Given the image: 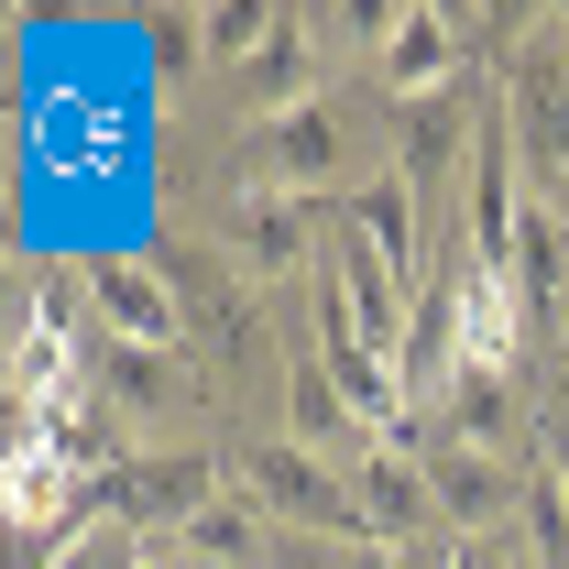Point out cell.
Segmentation results:
<instances>
[{"instance_id":"obj_3","label":"cell","mask_w":569,"mask_h":569,"mask_svg":"<svg viewBox=\"0 0 569 569\" xmlns=\"http://www.w3.org/2000/svg\"><path fill=\"white\" fill-rule=\"evenodd\" d=\"M230 482L274 515L284 537H340V548H361L372 526H361V493H351V471H329L318 449H296V438H263V449H241L230 460ZM383 548V537H372Z\"/></svg>"},{"instance_id":"obj_21","label":"cell","mask_w":569,"mask_h":569,"mask_svg":"<svg viewBox=\"0 0 569 569\" xmlns=\"http://www.w3.org/2000/svg\"><path fill=\"white\" fill-rule=\"evenodd\" d=\"M460 569H515V548L503 537H460Z\"/></svg>"},{"instance_id":"obj_12","label":"cell","mask_w":569,"mask_h":569,"mask_svg":"<svg viewBox=\"0 0 569 569\" xmlns=\"http://www.w3.org/2000/svg\"><path fill=\"white\" fill-rule=\"evenodd\" d=\"M569 198H526V230H515V263H503V284H515V307H526V329H559L569 307Z\"/></svg>"},{"instance_id":"obj_2","label":"cell","mask_w":569,"mask_h":569,"mask_svg":"<svg viewBox=\"0 0 569 569\" xmlns=\"http://www.w3.org/2000/svg\"><path fill=\"white\" fill-rule=\"evenodd\" d=\"M503 132L526 153V187L537 198H569V33H526L515 56H503V88H493Z\"/></svg>"},{"instance_id":"obj_7","label":"cell","mask_w":569,"mask_h":569,"mask_svg":"<svg viewBox=\"0 0 569 569\" xmlns=\"http://www.w3.org/2000/svg\"><path fill=\"white\" fill-rule=\"evenodd\" d=\"M383 110H406V99H438V88H460L471 77V33H460V11H406L395 22V44H383Z\"/></svg>"},{"instance_id":"obj_15","label":"cell","mask_w":569,"mask_h":569,"mask_svg":"<svg viewBox=\"0 0 569 569\" xmlns=\"http://www.w3.org/2000/svg\"><path fill=\"white\" fill-rule=\"evenodd\" d=\"M351 427H361V417H351V395H340L318 361H307V372H284V438H296V449H318V460H329Z\"/></svg>"},{"instance_id":"obj_4","label":"cell","mask_w":569,"mask_h":569,"mask_svg":"<svg viewBox=\"0 0 569 569\" xmlns=\"http://www.w3.org/2000/svg\"><path fill=\"white\" fill-rule=\"evenodd\" d=\"M329 209L318 198H274V187H230L219 198V263L241 284H307L329 252H318Z\"/></svg>"},{"instance_id":"obj_18","label":"cell","mask_w":569,"mask_h":569,"mask_svg":"<svg viewBox=\"0 0 569 569\" xmlns=\"http://www.w3.org/2000/svg\"><path fill=\"white\" fill-rule=\"evenodd\" d=\"M110 395H121V417H153L176 383H164V351H110Z\"/></svg>"},{"instance_id":"obj_11","label":"cell","mask_w":569,"mask_h":569,"mask_svg":"<svg viewBox=\"0 0 569 569\" xmlns=\"http://www.w3.org/2000/svg\"><path fill=\"white\" fill-rule=\"evenodd\" d=\"M99 318H110V329H121V351H187V329H198V318H187V307H176V274H164V263H110V274H99Z\"/></svg>"},{"instance_id":"obj_1","label":"cell","mask_w":569,"mask_h":569,"mask_svg":"<svg viewBox=\"0 0 569 569\" xmlns=\"http://www.w3.org/2000/svg\"><path fill=\"white\" fill-rule=\"evenodd\" d=\"M361 176H383V164H361V121L340 110V99H307V110L241 132V187H274V198H351Z\"/></svg>"},{"instance_id":"obj_13","label":"cell","mask_w":569,"mask_h":569,"mask_svg":"<svg viewBox=\"0 0 569 569\" xmlns=\"http://www.w3.org/2000/svg\"><path fill=\"white\" fill-rule=\"evenodd\" d=\"M318 209L340 219V230H351L361 252H383V263H395V274L417 284V187H406V176H395V164H383V176H361L351 198H318Z\"/></svg>"},{"instance_id":"obj_16","label":"cell","mask_w":569,"mask_h":569,"mask_svg":"<svg viewBox=\"0 0 569 569\" xmlns=\"http://www.w3.org/2000/svg\"><path fill=\"white\" fill-rule=\"evenodd\" d=\"M274 22H284V11H263V0H219L198 33H209V56H230V67H241V56H263V44H274Z\"/></svg>"},{"instance_id":"obj_8","label":"cell","mask_w":569,"mask_h":569,"mask_svg":"<svg viewBox=\"0 0 569 569\" xmlns=\"http://www.w3.org/2000/svg\"><path fill=\"white\" fill-rule=\"evenodd\" d=\"M351 493H361V526H372L383 548H427V537H438V493H427L417 449H361Z\"/></svg>"},{"instance_id":"obj_17","label":"cell","mask_w":569,"mask_h":569,"mask_svg":"<svg viewBox=\"0 0 569 569\" xmlns=\"http://www.w3.org/2000/svg\"><path fill=\"white\" fill-rule=\"evenodd\" d=\"M274 569H406V548H372V537L361 548H340V537H284Z\"/></svg>"},{"instance_id":"obj_14","label":"cell","mask_w":569,"mask_h":569,"mask_svg":"<svg viewBox=\"0 0 569 569\" xmlns=\"http://www.w3.org/2000/svg\"><path fill=\"white\" fill-rule=\"evenodd\" d=\"M438 438H449V449L526 460V406H515V372H460V383H449V406H438Z\"/></svg>"},{"instance_id":"obj_9","label":"cell","mask_w":569,"mask_h":569,"mask_svg":"<svg viewBox=\"0 0 569 569\" xmlns=\"http://www.w3.org/2000/svg\"><path fill=\"white\" fill-rule=\"evenodd\" d=\"M318 56H329V44H318V22H307V11H284L274 44L230 67V99H241L252 121H284V110H307V99H318Z\"/></svg>"},{"instance_id":"obj_20","label":"cell","mask_w":569,"mask_h":569,"mask_svg":"<svg viewBox=\"0 0 569 569\" xmlns=\"http://www.w3.org/2000/svg\"><path fill=\"white\" fill-rule=\"evenodd\" d=\"M56 569H142V537H132V526H99V537H88V548H67Z\"/></svg>"},{"instance_id":"obj_10","label":"cell","mask_w":569,"mask_h":569,"mask_svg":"<svg viewBox=\"0 0 569 569\" xmlns=\"http://www.w3.org/2000/svg\"><path fill=\"white\" fill-rule=\"evenodd\" d=\"M471 132H482V110H471V77H460V88H438V99H406V110H395V176L427 198V187H438V176L471 153Z\"/></svg>"},{"instance_id":"obj_5","label":"cell","mask_w":569,"mask_h":569,"mask_svg":"<svg viewBox=\"0 0 569 569\" xmlns=\"http://www.w3.org/2000/svg\"><path fill=\"white\" fill-rule=\"evenodd\" d=\"M219 493H241V482L219 471L209 449H142V460H121V471L99 482V503H110L132 537H142V526H164V537H176V526H187V515H209Z\"/></svg>"},{"instance_id":"obj_19","label":"cell","mask_w":569,"mask_h":569,"mask_svg":"<svg viewBox=\"0 0 569 569\" xmlns=\"http://www.w3.org/2000/svg\"><path fill=\"white\" fill-rule=\"evenodd\" d=\"M307 22H318V44H361V33H383V44H395V22H406V11H372V0H340V11H307Z\"/></svg>"},{"instance_id":"obj_6","label":"cell","mask_w":569,"mask_h":569,"mask_svg":"<svg viewBox=\"0 0 569 569\" xmlns=\"http://www.w3.org/2000/svg\"><path fill=\"white\" fill-rule=\"evenodd\" d=\"M427 493H438V526L449 537H493L515 503H537V471L526 460H493V449H449V438H427Z\"/></svg>"},{"instance_id":"obj_22","label":"cell","mask_w":569,"mask_h":569,"mask_svg":"<svg viewBox=\"0 0 569 569\" xmlns=\"http://www.w3.org/2000/svg\"><path fill=\"white\" fill-rule=\"evenodd\" d=\"M548 493H559V515H569V427L548 438Z\"/></svg>"}]
</instances>
